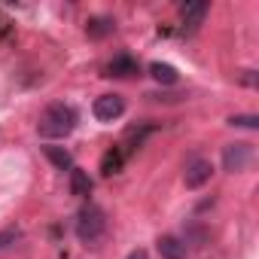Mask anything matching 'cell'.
Returning a JSON list of instances; mask_svg holds the SVG:
<instances>
[{
    "label": "cell",
    "mask_w": 259,
    "mask_h": 259,
    "mask_svg": "<svg viewBox=\"0 0 259 259\" xmlns=\"http://www.w3.org/2000/svg\"><path fill=\"white\" fill-rule=\"evenodd\" d=\"M70 192L79 195V198H89V195H92V180H89L85 171H79V168L70 171Z\"/></svg>",
    "instance_id": "cell-11"
},
{
    "label": "cell",
    "mask_w": 259,
    "mask_h": 259,
    "mask_svg": "<svg viewBox=\"0 0 259 259\" xmlns=\"http://www.w3.org/2000/svg\"><path fill=\"white\" fill-rule=\"evenodd\" d=\"M92 110H95V116L101 122H113V119H119L125 113V101L119 95H101V98H95V107Z\"/></svg>",
    "instance_id": "cell-4"
},
{
    "label": "cell",
    "mask_w": 259,
    "mask_h": 259,
    "mask_svg": "<svg viewBox=\"0 0 259 259\" xmlns=\"http://www.w3.org/2000/svg\"><path fill=\"white\" fill-rule=\"evenodd\" d=\"M141 67L132 55H116L110 64H107V76H119V79H128V76H135Z\"/></svg>",
    "instance_id": "cell-7"
},
{
    "label": "cell",
    "mask_w": 259,
    "mask_h": 259,
    "mask_svg": "<svg viewBox=\"0 0 259 259\" xmlns=\"http://www.w3.org/2000/svg\"><path fill=\"white\" fill-rule=\"evenodd\" d=\"M238 79H241V82H244V85H256V82H259V79H256V73H253V70H244V73H241V76H238Z\"/></svg>",
    "instance_id": "cell-17"
},
{
    "label": "cell",
    "mask_w": 259,
    "mask_h": 259,
    "mask_svg": "<svg viewBox=\"0 0 259 259\" xmlns=\"http://www.w3.org/2000/svg\"><path fill=\"white\" fill-rule=\"evenodd\" d=\"M73 125H76V113L73 107L67 104H49L40 116V125H37V132L40 138L46 141H58V138H67L73 132Z\"/></svg>",
    "instance_id": "cell-1"
},
{
    "label": "cell",
    "mask_w": 259,
    "mask_h": 259,
    "mask_svg": "<svg viewBox=\"0 0 259 259\" xmlns=\"http://www.w3.org/2000/svg\"><path fill=\"white\" fill-rule=\"evenodd\" d=\"M113 19H104V16H98V19H92L89 25H85V34L92 37V40H101V37H107V34H113Z\"/></svg>",
    "instance_id": "cell-12"
},
{
    "label": "cell",
    "mask_w": 259,
    "mask_h": 259,
    "mask_svg": "<svg viewBox=\"0 0 259 259\" xmlns=\"http://www.w3.org/2000/svg\"><path fill=\"white\" fill-rule=\"evenodd\" d=\"M125 259H150V256H147V250H135V253H128Z\"/></svg>",
    "instance_id": "cell-18"
},
{
    "label": "cell",
    "mask_w": 259,
    "mask_h": 259,
    "mask_svg": "<svg viewBox=\"0 0 259 259\" xmlns=\"http://www.w3.org/2000/svg\"><path fill=\"white\" fill-rule=\"evenodd\" d=\"M250 159H253V147H250V144H229V147L223 150V168H226L229 174L247 171Z\"/></svg>",
    "instance_id": "cell-3"
},
{
    "label": "cell",
    "mask_w": 259,
    "mask_h": 259,
    "mask_svg": "<svg viewBox=\"0 0 259 259\" xmlns=\"http://www.w3.org/2000/svg\"><path fill=\"white\" fill-rule=\"evenodd\" d=\"M207 0H195V4H186L183 7V25H180V34H195L207 16Z\"/></svg>",
    "instance_id": "cell-6"
},
{
    "label": "cell",
    "mask_w": 259,
    "mask_h": 259,
    "mask_svg": "<svg viewBox=\"0 0 259 259\" xmlns=\"http://www.w3.org/2000/svg\"><path fill=\"white\" fill-rule=\"evenodd\" d=\"M229 125H235V128H259V116H232Z\"/></svg>",
    "instance_id": "cell-15"
},
{
    "label": "cell",
    "mask_w": 259,
    "mask_h": 259,
    "mask_svg": "<svg viewBox=\"0 0 259 259\" xmlns=\"http://www.w3.org/2000/svg\"><path fill=\"white\" fill-rule=\"evenodd\" d=\"M210 174H213V165H210L207 159H192V162L186 165L183 183H186V189H201V186L210 180Z\"/></svg>",
    "instance_id": "cell-5"
},
{
    "label": "cell",
    "mask_w": 259,
    "mask_h": 259,
    "mask_svg": "<svg viewBox=\"0 0 259 259\" xmlns=\"http://www.w3.org/2000/svg\"><path fill=\"white\" fill-rule=\"evenodd\" d=\"M46 159L58 168V171H73V156L64 150V147H43Z\"/></svg>",
    "instance_id": "cell-9"
},
{
    "label": "cell",
    "mask_w": 259,
    "mask_h": 259,
    "mask_svg": "<svg viewBox=\"0 0 259 259\" xmlns=\"http://www.w3.org/2000/svg\"><path fill=\"white\" fill-rule=\"evenodd\" d=\"M13 37H16V25H13V19H10L7 13H0V46L10 43Z\"/></svg>",
    "instance_id": "cell-14"
},
{
    "label": "cell",
    "mask_w": 259,
    "mask_h": 259,
    "mask_svg": "<svg viewBox=\"0 0 259 259\" xmlns=\"http://www.w3.org/2000/svg\"><path fill=\"white\" fill-rule=\"evenodd\" d=\"M107 232V213L98 207V204H85L79 213H76V235L85 247H95Z\"/></svg>",
    "instance_id": "cell-2"
},
{
    "label": "cell",
    "mask_w": 259,
    "mask_h": 259,
    "mask_svg": "<svg viewBox=\"0 0 259 259\" xmlns=\"http://www.w3.org/2000/svg\"><path fill=\"white\" fill-rule=\"evenodd\" d=\"M16 238H19V229H7V232H0V250H4V247H10Z\"/></svg>",
    "instance_id": "cell-16"
},
{
    "label": "cell",
    "mask_w": 259,
    "mask_h": 259,
    "mask_svg": "<svg viewBox=\"0 0 259 259\" xmlns=\"http://www.w3.org/2000/svg\"><path fill=\"white\" fill-rule=\"evenodd\" d=\"M150 73H153V79L156 82H165V85H174L180 76H177V70L171 67V64H162V61H156L153 67H150Z\"/></svg>",
    "instance_id": "cell-13"
},
{
    "label": "cell",
    "mask_w": 259,
    "mask_h": 259,
    "mask_svg": "<svg viewBox=\"0 0 259 259\" xmlns=\"http://www.w3.org/2000/svg\"><path fill=\"white\" fill-rule=\"evenodd\" d=\"M159 253H162V259H186V241H180L174 235H162Z\"/></svg>",
    "instance_id": "cell-8"
},
{
    "label": "cell",
    "mask_w": 259,
    "mask_h": 259,
    "mask_svg": "<svg viewBox=\"0 0 259 259\" xmlns=\"http://www.w3.org/2000/svg\"><path fill=\"white\" fill-rule=\"evenodd\" d=\"M122 165H125V156L119 153V147H113V150H107L104 159H101V174H104V177H113V174L122 171Z\"/></svg>",
    "instance_id": "cell-10"
}]
</instances>
